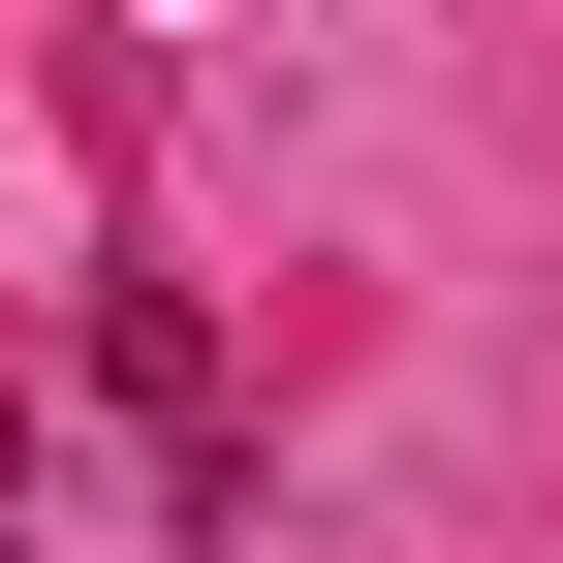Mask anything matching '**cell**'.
Listing matches in <instances>:
<instances>
[{
    "instance_id": "6da1fadb",
    "label": "cell",
    "mask_w": 563,
    "mask_h": 563,
    "mask_svg": "<svg viewBox=\"0 0 563 563\" xmlns=\"http://www.w3.org/2000/svg\"><path fill=\"white\" fill-rule=\"evenodd\" d=\"M95 407L157 439V532H251V439H220V313H188V282H95Z\"/></svg>"
}]
</instances>
